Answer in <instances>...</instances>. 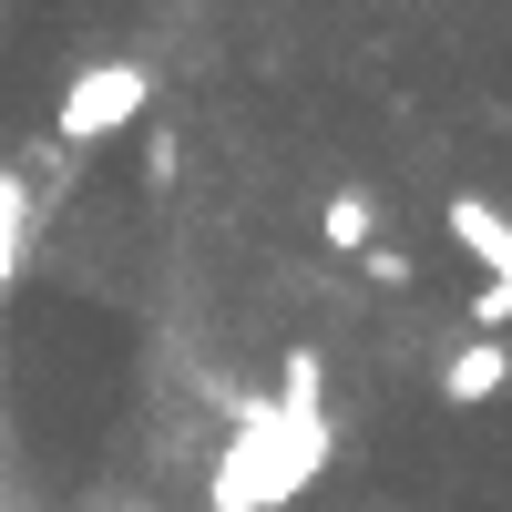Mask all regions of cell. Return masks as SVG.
<instances>
[{"label": "cell", "instance_id": "obj_1", "mask_svg": "<svg viewBox=\"0 0 512 512\" xmlns=\"http://www.w3.org/2000/svg\"><path fill=\"white\" fill-rule=\"evenodd\" d=\"M328 472V420H277L267 400L236 410V431L216 451V482H205V512H287Z\"/></svg>", "mask_w": 512, "mask_h": 512}, {"label": "cell", "instance_id": "obj_2", "mask_svg": "<svg viewBox=\"0 0 512 512\" xmlns=\"http://www.w3.org/2000/svg\"><path fill=\"white\" fill-rule=\"evenodd\" d=\"M154 113V62H82L72 82H62V144H103V134H123V123H144Z\"/></svg>", "mask_w": 512, "mask_h": 512}, {"label": "cell", "instance_id": "obj_3", "mask_svg": "<svg viewBox=\"0 0 512 512\" xmlns=\"http://www.w3.org/2000/svg\"><path fill=\"white\" fill-rule=\"evenodd\" d=\"M441 226H451V246H461V256H482V277H502V287H512V216H502L492 195L461 185V195L441 205Z\"/></svg>", "mask_w": 512, "mask_h": 512}, {"label": "cell", "instance_id": "obj_4", "mask_svg": "<svg viewBox=\"0 0 512 512\" xmlns=\"http://www.w3.org/2000/svg\"><path fill=\"white\" fill-rule=\"evenodd\" d=\"M502 390H512V349H502V338H461V349L441 359V400L451 410H482Z\"/></svg>", "mask_w": 512, "mask_h": 512}, {"label": "cell", "instance_id": "obj_5", "mask_svg": "<svg viewBox=\"0 0 512 512\" xmlns=\"http://www.w3.org/2000/svg\"><path fill=\"white\" fill-rule=\"evenodd\" d=\"M318 236H328L338 256H369V246H379V195H369V185H338V195L318 205Z\"/></svg>", "mask_w": 512, "mask_h": 512}, {"label": "cell", "instance_id": "obj_6", "mask_svg": "<svg viewBox=\"0 0 512 512\" xmlns=\"http://www.w3.org/2000/svg\"><path fill=\"white\" fill-rule=\"evenodd\" d=\"M31 267V175L21 164H0V287Z\"/></svg>", "mask_w": 512, "mask_h": 512}, {"label": "cell", "instance_id": "obj_7", "mask_svg": "<svg viewBox=\"0 0 512 512\" xmlns=\"http://www.w3.org/2000/svg\"><path fill=\"white\" fill-rule=\"evenodd\" d=\"M318 400H328V359H318V349H287L267 410H277V420H318Z\"/></svg>", "mask_w": 512, "mask_h": 512}, {"label": "cell", "instance_id": "obj_8", "mask_svg": "<svg viewBox=\"0 0 512 512\" xmlns=\"http://www.w3.org/2000/svg\"><path fill=\"white\" fill-rule=\"evenodd\" d=\"M359 277H369V287H390V297H400V287H420V256H410V246H390V236H379V246L359 256Z\"/></svg>", "mask_w": 512, "mask_h": 512}, {"label": "cell", "instance_id": "obj_9", "mask_svg": "<svg viewBox=\"0 0 512 512\" xmlns=\"http://www.w3.org/2000/svg\"><path fill=\"white\" fill-rule=\"evenodd\" d=\"M502 328H512V287L482 277V287H472V338H502Z\"/></svg>", "mask_w": 512, "mask_h": 512}]
</instances>
